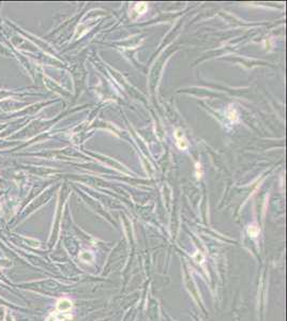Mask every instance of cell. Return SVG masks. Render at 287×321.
Here are the masks:
<instances>
[{"mask_svg":"<svg viewBox=\"0 0 287 321\" xmlns=\"http://www.w3.org/2000/svg\"><path fill=\"white\" fill-rule=\"evenodd\" d=\"M175 138L177 140L178 148L181 149V150H184V149L188 148L189 143H188V140H186V136H184V134H183V132L181 128H177V130H176V132H175Z\"/></svg>","mask_w":287,"mask_h":321,"instance_id":"cell-1","label":"cell"},{"mask_svg":"<svg viewBox=\"0 0 287 321\" xmlns=\"http://www.w3.org/2000/svg\"><path fill=\"white\" fill-rule=\"evenodd\" d=\"M73 304L69 299H61L57 303V310L61 313H69L72 308Z\"/></svg>","mask_w":287,"mask_h":321,"instance_id":"cell-2","label":"cell"},{"mask_svg":"<svg viewBox=\"0 0 287 321\" xmlns=\"http://www.w3.org/2000/svg\"><path fill=\"white\" fill-rule=\"evenodd\" d=\"M147 10V4L145 2H139L136 4L135 7V11L137 12L138 14H143V13H145Z\"/></svg>","mask_w":287,"mask_h":321,"instance_id":"cell-3","label":"cell"},{"mask_svg":"<svg viewBox=\"0 0 287 321\" xmlns=\"http://www.w3.org/2000/svg\"><path fill=\"white\" fill-rule=\"evenodd\" d=\"M227 116L228 118L230 119L231 121H236L238 119V114H237V112L235 108H229L227 110Z\"/></svg>","mask_w":287,"mask_h":321,"instance_id":"cell-4","label":"cell"},{"mask_svg":"<svg viewBox=\"0 0 287 321\" xmlns=\"http://www.w3.org/2000/svg\"><path fill=\"white\" fill-rule=\"evenodd\" d=\"M248 232H249V235H250L251 237H256V235H258L259 229L257 228L256 226H250V228H249Z\"/></svg>","mask_w":287,"mask_h":321,"instance_id":"cell-5","label":"cell"}]
</instances>
